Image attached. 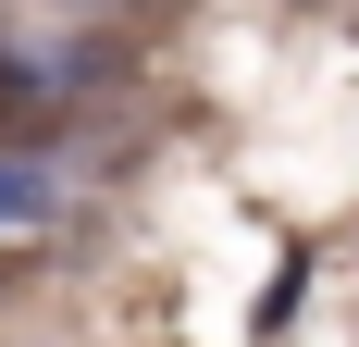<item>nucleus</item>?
I'll use <instances>...</instances> for the list:
<instances>
[{
	"label": "nucleus",
	"mask_w": 359,
	"mask_h": 347,
	"mask_svg": "<svg viewBox=\"0 0 359 347\" xmlns=\"http://www.w3.org/2000/svg\"><path fill=\"white\" fill-rule=\"evenodd\" d=\"M0 223H50V174L25 149H0Z\"/></svg>",
	"instance_id": "f257e3e1"
}]
</instances>
